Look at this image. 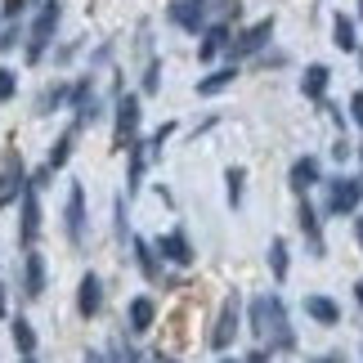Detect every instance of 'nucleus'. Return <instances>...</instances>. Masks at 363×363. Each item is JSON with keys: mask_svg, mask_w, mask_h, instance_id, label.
Wrapping results in <instances>:
<instances>
[{"mask_svg": "<svg viewBox=\"0 0 363 363\" xmlns=\"http://www.w3.org/2000/svg\"><path fill=\"white\" fill-rule=\"evenodd\" d=\"M251 332H256V341H264L269 350H296V332H291L287 310H283L278 296L251 301Z\"/></svg>", "mask_w": 363, "mask_h": 363, "instance_id": "nucleus-1", "label": "nucleus"}, {"mask_svg": "<svg viewBox=\"0 0 363 363\" xmlns=\"http://www.w3.org/2000/svg\"><path fill=\"white\" fill-rule=\"evenodd\" d=\"M59 13H63V5H59V0H45V5H40L36 23H32V40H27V63H40V59H45V45H50V36L59 32Z\"/></svg>", "mask_w": 363, "mask_h": 363, "instance_id": "nucleus-2", "label": "nucleus"}, {"mask_svg": "<svg viewBox=\"0 0 363 363\" xmlns=\"http://www.w3.org/2000/svg\"><path fill=\"white\" fill-rule=\"evenodd\" d=\"M238 323H242V314H238V296H225V305H220V314H216V323H211V350L225 354L233 341H238Z\"/></svg>", "mask_w": 363, "mask_h": 363, "instance_id": "nucleus-3", "label": "nucleus"}, {"mask_svg": "<svg viewBox=\"0 0 363 363\" xmlns=\"http://www.w3.org/2000/svg\"><path fill=\"white\" fill-rule=\"evenodd\" d=\"M359 202H363V179L341 175V179H332V184H328V211L332 216H354Z\"/></svg>", "mask_w": 363, "mask_h": 363, "instance_id": "nucleus-4", "label": "nucleus"}, {"mask_svg": "<svg viewBox=\"0 0 363 363\" xmlns=\"http://www.w3.org/2000/svg\"><path fill=\"white\" fill-rule=\"evenodd\" d=\"M269 40H274V18H260V23H251L238 32V40L229 45V59H251V54H260Z\"/></svg>", "mask_w": 363, "mask_h": 363, "instance_id": "nucleus-5", "label": "nucleus"}, {"mask_svg": "<svg viewBox=\"0 0 363 363\" xmlns=\"http://www.w3.org/2000/svg\"><path fill=\"white\" fill-rule=\"evenodd\" d=\"M36 238H40V198H36V189L27 184V193L18 198V242L36 247Z\"/></svg>", "mask_w": 363, "mask_h": 363, "instance_id": "nucleus-6", "label": "nucleus"}, {"mask_svg": "<svg viewBox=\"0 0 363 363\" xmlns=\"http://www.w3.org/2000/svg\"><path fill=\"white\" fill-rule=\"evenodd\" d=\"M135 139H139V94H121L113 144H117V148H125V144H135Z\"/></svg>", "mask_w": 363, "mask_h": 363, "instance_id": "nucleus-7", "label": "nucleus"}, {"mask_svg": "<svg viewBox=\"0 0 363 363\" xmlns=\"http://www.w3.org/2000/svg\"><path fill=\"white\" fill-rule=\"evenodd\" d=\"M27 193V171H23V157H5V171H0V206H9V202H18Z\"/></svg>", "mask_w": 363, "mask_h": 363, "instance_id": "nucleus-8", "label": "nucleus"}, {"mask_svg": "<svg viewBox=\"0 0 363 363\" xmlns=\"http://www.w3.org/2000/svg\"><path fill=\"white\" fill-rule=\"evenodd\" d=\"M67 238H72L77 247L86 242V189L81 184H67Z\"/></svg>", "mask_w": 363, "mask_h": 363, "instance_id": "nucleus-9", "label": "nucleus"}, {"mask_svg": "<svg viewBox=\"0 0 363 363\" xmlns=\"http://www.w3.org/2000/svg\"><path fill=\"white\" fill-rule=\"evenodd\" d=\"M171 23L184 32H202L206 27V0H171Z\"/></svg>", "mask_w": 363, "mask_h": 363, "instance_id": "nucleus-10", "label": "nucleus"}, {"mask_svg": "<svg viewBox=\"0 0 363 363\" xmlns=\"http://www.w3.org/2000/svg\"><path fill=\"white\" fill-rule=\"evenodd\" d=\"M157 251H162V260L179 264V269H189V264H193V247H189V238H184V229L162 233V238H157Z\"/></svg>", "mask_w": 363, "mask_h": 363, "instance_id": "nucleus-11", "label": "nucleus"}, {"mask_svg": "<svg viewBox=\"0 0 363 363\" xmlns=\"http://www.w3.org/2000/svg\"><path fill=\"white\" fill-rule=\"evenodd\" d=\"M99 305H104V283H99V274H86L81 278V287H77V310L94 318L99 314Z\"/></svg>", "mask_w": 363, "mask_h": 363, "instance_id": "nucleus-12", "label": "nucleus"}, {"mask_svg": "<svg viewBox=\"0 0 363 363\" xmlns=\"http://www.w3.org/2000/svg\"><path fill=\"white\" fill-rule=\"evenodd\" d=\"M318 179H323V171H318V162H314V157H296V162H291V175H287V184L296 189L301 198H305V193H310V189L318 184Z\"/></svg>", "mask_w": 363, "mask_h": 363, "instance_id": "nucleus-13", "label": "nucleus"}, {"mask_svg": "<svg viewBox=\"0 0 363 363\" xmlns=\"http://www.w3.org/2000/svg\"><path fill=\"white\" fill-rule=\"evenodd\" d=\"M305 314H310L318 328H337L341 323V305L332 296H305Z\"/></svg>", "mask_w": 363, "mask_h": 363, "instance_id": "nucleus-14", "label": "nucleus"}, {"mask_svg": "<svg viewBox=\"0 0 363 363\" xmlns=\"http://www.w3.org/2000/svg\"><path fill=\"white\" fill-rule=\"evenodd\" d=\"M296 220H301V233H305V242H310L314 256H323V225H318V211L310 202H301L296 206Z\"/></svg>", "mask_w": 363, "mask_h": 363, "instance_id": "nucleus-15", "label": "nucleus"}, {"mask_svg": "<svg viewBox=\"0 0 363 363\" xmlns=\"http://www.w3.org/2000/svg\"><path fill=\"white\" fill-rule=\"evenodd\" d=\"M130 251H135V260H139V274H144L148 283H157V278H162V264H157L162 251L152 247L148 238H130Z\"/></svg>", "mask_w": 363, "mask_h": 363, "instance_id": "nucleus-16", "label": "nucleus"}, {"mask_svg": "<svg viewBox=\"0 0 363 363\" xmlns=\"http://www.w3.org/2000/svg\"><path fill=\"white\" fill-rule=\"evenodd\" d=\"M23 291L27 296H40V291H45V256H40V251H27V260H23Z\"/></svg>", "mask_w": 363, "mask_h": 363, "instance_id": "nucleus-17", "label": "nucleus"}, {"mask_svg": "<svg viewBox=\"0 0 363 363\" xmlns=\"http://www.w3.org/2000/svg\"><path fill=\"white\" fill-rule=\"evenodd\" d=\"M328 81H332L328 67L323 63H310V67H305V77H301V94H305V99H314V104H323Z\"/></svg>", "mask_w": 363, "mask_h": 363, "instance_id": "nucleus-18", "label": "nucleus"}, {"mask_svg": "<svg viewBox=\"0 0 363 363\" xmlns=\"http://www.w3.org/2000/svg\"><path fill=\"white\" fill-rule=\"evenodd\" d=\"M332 40H337V50H345V54L359 50V32H354L350 13H337V18H332Z\"/></svg>", "mask_w": 363, "mask_h": 363, "instance_id": "nucleus-19", "label": "nucleus"}, {"mask_svg": "<svg viewBox=\"0 0 363 363\" xmlns=\"http://www.w3.org/2000/svg\"><path fill=\"white\" fill-rule=\"evenodd\" d=\"M225 45H229V27H225V23L206 27V36H202V45H198V59H202V63H211Z\"/></svg>", "mask_w": 363, "mask_h": 363, "instance_id": "nucleus-20", "label": "nucleus"}, {"mask_svg": "<svg viewBox=\"0 0 363 363\" xmlns=\"http://www.w3.org/2000/svg\"><path fill=\"white\" fill-rule=\"evenodd\" d=\"M77 130H81V125L72 121V125H67V130L59 135V144L50 148V162H45L50 171H63V166H67V157H72V144H77Z\"/></svg>", "mask_w": 363, "mask_h": 363, "instance_id": "nucleus-21", "label": "nucleus"}, {"mask_svg": "<svg viewBox=\"0 0 363 363\" xmlns=\"http://www.w3.org/2000/svg\"><path fill=\"white\" fill-rule=\"evenodd\" d=\"M9 332H13V350H18L23 359H32V354H36V328L18 314V318L9 323Z\"/></svg>", "mask_w": 363, "mask_h": 363, "instance_id": "nucleus-22", "label": "nucleus"}, {"mask_svg": "<svg viewBox=\"0 0 363 363\" xmlns=\"http://www.w3.org/2000/svg\"><path fill=\"white\" fill-rule=\"evenodd\" d=\"M233 81H238V72H233V67H220V72H211V77H202V81H198V94H202V99H211V94L229 90Z\"/></svg>", "mask_w": 363, "mask_h": 363, "instance_id": "nucleus-23", "label": "nucleus"}, {"mask_svg": "<svg viewBox=\"0 0 363 363\" xmlns=\"http://www.w3.org/2000/svg\"><path fill=\"white\" fill-rule=\"evenodd\" d=\"M152 318H157V305H152L148 296H135V301H130V328H135V332H148Z\"/></svg>", "mask_w": 363, "mask_h": 363, "instance_id": "nucleus-24", "label": "nucleus"}, {"mask_svg": "<svg viewBox=\"0 0 363 363\" xmlns=\"http://www.w3.org/2000/svg\"><path fill=\"white\" fill-rule=\"evenodd\" d=\"M287 269H291V251H287V242H283V238H269V274L283 283Z\"/></svg>", "mask_w": 363, "mask_h": 363, "instance_id": "nucleus-25", "label": "nucleus"}, {"mask_svg": "<svg viewBox=\"0 0 363 363\" xmlns=\"http://www.w3.org/2000/svg\"><path fill=\"white\" fill-rule=\"evenodd\" d=\"M242 184H247V171H242V166H229V171H225V189H229V206H238V202H242Z\"/></svg>", "mask_w": 363, "mask_h": 363, "instance_id": "nucleus-26", "label": "nucleus"}, {"mask_svg": "<svg viewBox=\"0 0 363 363\" xmlns=\"http://www.w3.org/2000/svg\"><path fill=\"white\" fill-rule=\"evenodd\" d=\"M144 157H148V148L130 144V189H139V179H144Z\"/></svg>", "mask_w": 363, "mask_h": 363, "instance_id": "nucleus-27", "label": "nucleus"}, {"mask_svg": "<svg viewBox=\"0 0 363 363\" xmlns=\"http://www.w3.org/2000/svg\"><path fill=\"white\" fill-rule=\"evenodd\" d=\"M13 90H18V77H13L9 67H0V104H9Z\"/></svg>", "mask_w": 363, "mask_h": 363, "instance_id": "nucleus-28", "label": "nucleus"}, {"mask_svg": "<svg viewBox=\"0 0 363 363\" xmlns=\"http://www.w3.org/2000/svg\"><path fill=\"white\" fill-rule=\"evenodd\" d=\"M23 5H27V0H0V13H5V18H18Z\"/></svg>", "mask_w": 363, "mask_h": 363, "instance_id": "nucleus-29", "label": "nucleus"}, {"mask_svg": "<svg viewBox=\"0 0 363 363\" xmlns=\"http://www.w3.org/2000/svg\"><path fill=\"white\" fill-rule=\"evenodd\" d=\"M157 77H162V67H157V63H148V72H144V90H157Z\"/></svg>", "mask_w": 363, "mask_h": 363, "instance_id": "nucleus-30", "label": "nucleus"}, {"mask_svg": "<svg viewBox=\"0 0 363 363\" xmlns=\"http://www.w3.org/2000/svg\"><path fill=\"white\" fill-rule=\"evenodd\" d=\"M350 117L363 125V90H359V94H350Z\"/></svg>", "mask_w": 363, "mask_h": 363, "instance_id": "nucleus-31", "label": "nucleus"}, {"mask_svg": "<svg viewBox=\"0 0 363 363\" xmlns=\"http://www.w3.org/2000/svg\"><path fill=\"white\" fill-rule=\"evenodd\" d=\"M18 45V27H9V32H0V50H13Z\"/></svg>", "mask_w": 363, "mask_h": 363, "instance_id": "nucleus-32", "label": "nucleus"}, {"mask_svg": "<svg viewBox=\"0 0 363 363\" xmlns=\"http://www.w3.org/2000/svg\"><path fill=\"white\" fill-rule=\"evenodd\" d=\"M354 238H359V247H363V211H359V220H354Z\"/></svg>", "mask_w": 363, "mask_h": 363, "instance_id": "nucleus-33", "label": "nucleus"}, {"mask_svg": "<svg viewBox=\"0 0 363 363\" xmlns=\"http://www.w3.org/2000/svg\"><path fill=\"white\" fill-rule=\"evenodd\" d=\"M9 314V305H5V283H0V318Z\"/></svg>", "mask_w": 363, "mask_h": 363, "instance_id": "nucleus-34", "label": "nucleus"}, {"mask_svg": "<svg viewBox=\"0 0 363 363\" xmlns=\"http://www.w3.org/2000/svg\"><path fill=\"white\" fill-rule=\"evenodd\" d=\"M152 363H179V359H171V354H162V350H157V354H152Z\"/></svg>", "mask_w": 363, "mask_h": 363, "instance_id": "nucleus-35", "label": "nucleus"}, {"mask_svg": "<svg viewBox=\"0 0 363 363\" xmlns=\"http://www.w3.org/2000/svg\"><path fill=\"white\" fill-rule=\"evenodd\" d=\"M86 363H108V359L104 354H86Z\"/></svg>", "mask_w": 363, "mask_h": 363, "instance_id": "nucleus-36", "label": "nucleus"}, {"mask_svg": "<svg viewBox=\"0 0 363 363\" xmlns=\"http://www.w3.org/2000/svg\"><path fill=\"white\" fill-rule=\"evenodd\" d=\"M354 296H359V305H363V283H359V287H354Z\"/></svg>", "mask_w": 363, "mask_h": 363, "instance_id": "nucleus-37", "label": "nucleus"}, {"mask_svg": "<svg viewBox=\"0 0 363 363\" xmlns=\"http://www.w3.org/2000/svg\"><path fill=\"white\" fill-rule=\"evenodd\" d=\"M314 363H337V359H314Z\"/></svg>", "mask_w": 363, "mask_h": 363, "instance_id": "nucleus-38", "label": "nucleus"}, {"mask_svg": "<svg viewBox=\"0 0 363 363\" xmlns=\"http://www.w3.org/2000/svg\"><path fill=\"white\" fill-rule=\"evenodd\" d=\"M359 18H363V0H359Z\"/></svg>", "mask_w": 363, "mask_h": 363, "instance_id": "nucleus-39", "label": "nucleus"}, {"mask_svg": "<svg viewBox=\"0 0 363 363\" xmlns=\"http://www.w3.org/2000/svg\"><path fill=\"white\" fill-rule=\"evenodd\" d=\"M220 363H238V359H220Z\"/></svg>", "mask_w": 363, "mask_h": 363, "instance_id": "nucleus-40", "label": "nucleus"}, {"mask_svg": "<svg viewBox=\"0 0 363 363\" xmlns=\"http://www.w3.org/2000/svg\"><path fill=\"white\" fill-rule=\"evenodd\" d=\"M18 363H32V359H18Z\"/></svg>", "mask_w": 363, "mask_h": 363, "instance_id": "nucleus-41", "label": "nucleus"}, {"mask_svg": "<svg viewBox=\"0 0 363 363\" xmlns=\"http://www.w3.org/2000/svg\"><path fill=\"white\" fill-rule=\"evenodd\" d=\"M359 162H363V148H359Z\"/></svg>", "mask_w": 363, "mask_h": 363, "instance_id": "nucleus-42", "label": "nucleus"}, {"mask_svg": "<svg viewBox=\"0 0 363 363\" xmlns=\"http://www.w3.org/2000/svg\"><path fill=\"white\" fill-rule=\"evenodd\" d=\"M0 18H5V13H0Z\"/></svg>", "mask_w": 363, "mask_h": 363, "instance_id": "nucleus-43", "label": "nucleus"}]
</instances>
